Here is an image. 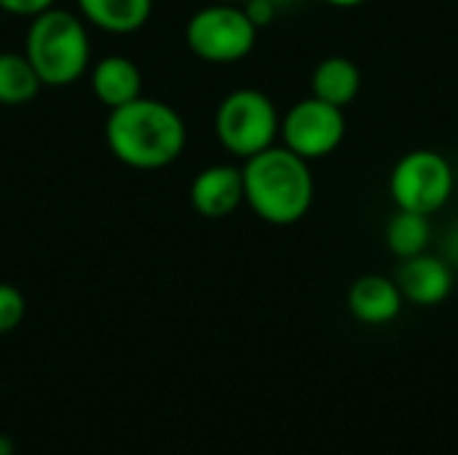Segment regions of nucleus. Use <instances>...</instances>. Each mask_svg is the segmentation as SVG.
<instances>
[{
    "instance_id": "nucleus-19",
    "label": "nucleus",
    "mask_w": 458,
    "mask_h": 455,
    "mask_svg": "<svg viewBox=\"0 0 458 455\" xmlns=\"http://www.w3.org/2000/svg\"><path fill=\"white\" fill-rule=\"evenodd\" d=\"M325 3H330V5H335V8H354V5H362V3H368V0H325Z\"/></svg>"
},
{
    "instance_id": "nucleus-15",
    "label": "nucleus",
    "mask_w": 458,
    "mask_h": 455,
    "mask_svg": "<svg viewBox=\"0 0 458 455\" xmlns=\"http://www.w3.org/2000/svg\"><path fill=\"white\" fill-rule=\"evenodd\" d=\"M43 88L30 59L16 51L0 54V105H27Z\"/></svg>"
},
{
    "instance_id": "nucleus-11",
    "label": "nucleus",
    "mask_w": 458,
    "mask_h": 455,
    "mask_svg": "<svg viewBox=\"0 0 458 455\" xmlns=\"http://www.w3.org/2000/svg\"><path fill=\"white\" fill-rule=\"evenodd\" d=\"M91 91L107 110L121 107L142 97V72L129 56H105L91 67Z\"/></svg>"
},
{
    "instance_id": "nucleus-12",
    "label": "nucleus",
    "mask_w": 458,
    "mask_h": 455,
    "mask_svg": "<svg viewBox=\"0 0 458 455\" xmlns=\"http://www.w3.org/2000/svg\"><path fill=\"white\" fill-rule=\"evenodd\" d=\"M81 19L110 35H131L142 29L153 13V0H75Z\"/></svg>"
},
{
    "instance_id": "nucleus-6",
    "label": "nucleus",
    "mask_w": 458,
    "mask_h": 455,
    "mask_svg": "<svg viewBox=\"0 0 458 455\" xmlns=\"http://www.w3.org/2000/svg\"><path fill=\"white\" fill-rule=\"evenodd\" d=\"M258 27L239 3H212L199 8L185 24V46L204 62L231 64L252 54Z\"/></svg>"
},
{
    "instance_id": "nucleus-17",
    "label": "nucleus",
    "mask_w": 458,
    "mask_h": 455,
    "mask_svg": "<svg viewBox=\"0 0 458 455\" xmlns=\"http://www.w3.org/2000/svg\"><path fill=\"white\" fill-rule=\"evenodd\" d=\"M244 13L250 16V21L260 29V27H266V24H271L274 21V16H276V0H244Z\"/></svg>"
},
{
    "instance_id": "nucleus-13",
    "label": "nucleus",
    "mask_w": 458,
    "mask_h": 455,
    "mask_svg": "<svg viewBox=\"0 0 458 455\" xmlns=\"http://www.w3.org/2000/svg\"><path fill=\"white\" fill-rule=\"evenodd\" d=\"M362 88V72L349 56H325L311 72V97L330 102L335 107H346L357 99Z\"/></svg>"
},
{
    "instance_id": "nucleus-1",
    "label": "nucleus",
    "mask_w": 458,
    "mask_h": 455,
    "mask_svg": "<svg viewBox=\"0 0 458 455\" xmlns=\"http://www.w3.org/2000/svg\"><path fill=\"white\" fill-rule=\"evenodd\" d=\"M182 115L161 102L137 97L121 107H113L105 121V142L110 153L131 169L153 172L174 164L185 150Z\"/></svg>"
},
{
    "instance_id": "nucleus-20",
    "label": "nucleus",
    "mask_w": 458,
    "mask_h": 455,
    "mask_svg": "<svg viewBox=\"0 0 458 455\" xmlns=\"http://www.w3.org/2000/svg\"><path fill=\"white\" fill-rule=\"evenodd\" d=\"M0 455H11V442L5 437H0Z\"/></svg>"
},
{
    "instance_id": "nucleus-8",
    "label": "nucleus",
    "mask_w": 458,
    "mask_h": 455,
    "mask_svg": "<svg viewBox=\"0 0 458 455\" xmlns=\"http://www.w3.org/2000/svg\"><path fill=\"white\" fill-rule=\"evenodd\" d=\"M394 282L408 303L432 308L445 303L454 292V268L445 257L421 252L400 263Z\"/></svg>"
},
{
    "instance_id": "nucleus-4",
    "label": "nucleus",
    "mask_w": 458,
    "mask_h": 455,
    "mask_svg": "<svg viewBox=\"0 0 458 455\" xmlns=\"http://www.w3.org/2000/svg\"><path fill=\"white\" fill-rule=\"evenodd\" d=\"M279 123L282 118L271 97L250 86L223 97L215 113V134L220 145L242 161L271 147L279 137Z\"/></svg>"
},
{
    "instance_id": "nucleus-10",
    "label": "nucleus",
    "mask_w": 458,
    "mask_h": 455,
    "mask_svg": "<svg viewBox=\"0 0 458 455\" xmlns=\"http://www.w3.org/2000/svg\"><path fill=\"white\" fill-rule=\"evenodd\" d=\"M403 303H405V298H403L397 282L384 274L360 276L349 287V295H346V306H349L352 316L370 327L394 322L403 311Z\"/></svg>"
},
{
    "instance_id": "nucleus-7",
    "label": "nucleus",
    "mask_w": 458,
    "mask_h": 455,
    "mask_svg": "<svg viewBox=\"0 0 458 455\" xmlns=\"http://www.w3.org/2000/svg\"><path fill=\"white\" fill-rule=\"evenodd\" d=\"M279 137L284 147H290L309 164L327 158L341 147L346 137L344 107H335L317 97H306L284 113L279 123Z\"/></svg>"
},
{
    "instance_id": "nucleus-5",
    "label": "nucleus",
    "mask_w": 458,
    "mask_h": 455,
    "mask_svg": "<svg viewBox=\"0 0 458 455\" xmlns=\"http://www.w3.org/2000/svg\"><path fill=\"white\" fill-rule=\"evenodd\" d=\"M456 188L451 161L429 147L408 150L389 174V196L397 209L432 217L440 212Z\"/></svg>"
},
{
    "instance_id": "nucleus-2",
    "label": "nucleus",
    "mask_w": 458,
    "mask_h": 455,
    "mask_svg": "<svg viewBox=\"0 0 458 455\" xmlns=\"http://www.w3.org/2000/svg\"><path fill=\"white\" fill-rule=\"evenodd\" d=\"M244 204L268 225H295L314 204V174L306 158L284 145H271L242 166Z\"/></svg>"
},
{
    "instance_id": "nucleus-16",
    "label": "nucleus",
    "mask_w": 458,
    "mask_h": 455,
    "mask_svg": "<svg viewBox=\"0 0 458 455\" xmlns=\"http://www.w3.org/2000/svg\"><path fill=\"white\" fill-rule=\"evenodd\" d=\"M27 314V300L24 295L13 287V284H5L0 282V335L16 330L21 324Z\"/></svg>"
},
{
    "instance_id": "nucleus-3",
    "label": "nucleus",
    "mask_w": 458,
    "mask_h": 455,
    "mask_svg": "<svg viewBox=\"0 0 458 455\" xmlns=\"http://www.w3.org/2000/svg\"><path fill=\"white\" fill-rule=\"evenodd\" d=\"M24 56L43 86L59 88L75 83L91 62V43L83 19L56 5L32 16Z\"/></svg>"
},
{
    "instance_id": "nucleus-21",
    "label": "nucleus",
    "mask_w": 458,
    "mask_h": 455,
    "mask_svg": "<svg viewBox=\"0 0 458 455\" xmlns=\"http://www.w3.org/2000/svg\"><path fill=\"white\" fill-rule=\"evenodd\" d=\"M215 3H244V0H215Z\"/></svg>"
},
{
    "instance_id": "nucleus-9",
    "label": "nucleus",
    "mask_w": 458,
    "mask_h": 455,
    "mask_svg": "<svg viewBox=\"0 0 458 455\" xmlns=\"http://www.w3.org/2000/svg\"><path fill=\"white\" fill-rule=\"evenodd\" d=\"M191 206L207 220L231 217L244 204V177L242 166L212 164L201 169L191 182Z\"/></svg>"
},
{
    "instance_id": "nucleus-18",
    "label": "nucleus",
    "mask_w": 458,
    "mask_h": 455,
    "mask_svg": "<svg viewBox=\"0 0 458 455\" xmlns=\"http://www.w3.org/2000/svg\"><path fill=\"white\" fill-rule=\"evenodd\" d=\"M56 0H0V8L13 13V16H38L48 8H54Z\"/></svg>"
},
{
    "instance_id": "nucleus-14",
    "label": "nucleus",
    "mask_w": 458,
    "mask_h": 455,
    "mask_svg": "<svg viewBox=\"0 0 458 455\" xmlns=\"http://www.w3.org/2000/svg\"><path fill=\"white\" fill-rule=\"evenodd\" d=\"M432 241V223L427 215L397 209L386 223V247L394 257L405 260L427 252Z\"/></svg>"
}]
</instances>
